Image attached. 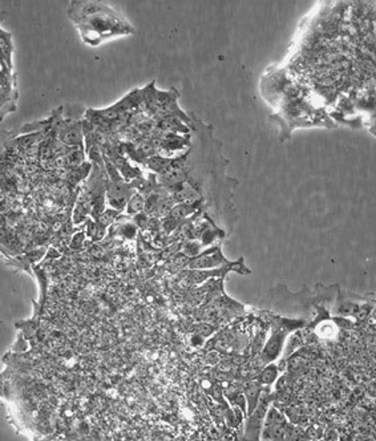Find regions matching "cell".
<instances>
[{"mask_svg":"<svg viewBox=\"0 0 376 441\" xmlns=\"http://www.w3.org/2000/svg\"><path fill=\"white\" fill-rule=\"evenodd\" d=\"M68 18L76 24L83 41L90 47H98L115 36L136 33L124 16L101 1H72Z\"/></svg>","mask_w":376,"mask_h":441,"instance_id":"obj_1","label":"cell"},{"mask_svg":"<svg viewBox=\"0 0 376 441\" xmlns=\"http://www.w3.org/2000/svg\"><path fill=\"white\" fill-rule=\"evenodd\" d=\"M302 324H303V322H301V321L278 319V323L274 324L273 333H271L268 343L265 346V350L262 351V355H261V364L266 365L268 363L276 360L279 353L282 351V347L285 344L288 333H291L293 330H297L298 327H301Z\"/></svg>","mask_w":376,"mask_h":441,"instance_id":"obj_2","label":"cell"},{"mask_svg":"<svg viewBox=\"0 0 376 441\" xmlns=\"http://www.w3.org/2000/svg\"><path fill=\"white\" fill-rule=\"evenodd\" d=\"M242 264H244V258H241L238 262H230L222 254L221 247L214 246L202 251L201 254L189 258L187 269L189 270H212V269L226 267V266H239Z\"/></svg>","mask_w":376,"mask_h":441,"instance_id":"obj_3","label":"cell"},{"mask_svg":"<svg viewBox=\"0 0 376 441\" xmlns=\"http://www.w3.org/2000/svg\"><path fill=\"white\" fill-rule=\"evenodd\" d=\"M179 96V92L174 88L170 89L169 92H164V90L157 89V92H156L157 116H174V118H181L188 127L192 128L193 127L192 118H189V115L179 108V104H177Z\"/></svg>","mask_w":376,"mask_h":441,"instance_id":"obj_4","label":"cell"},{"mask_svg":"<svg viewBox=\"0 0 376 441\" xmlns=\"http://www.w3.org/2000/svg\"><path fill=\"white\" fill-rule=\"evenodd\" d=\"M1 64V120L10 112L16 110L18 101V89H16V75L14 69Z\"/></svg>","mask_w":376,"mask_h":441,"instance_id":"obj_5","label":"cell"},{"mask_svg":"<svg viewBox=\"0 0 376 441\" xmlns=\"http://www.w3.org/2000/svg\"><path fill=\"white\" fill-rule=\"evenodd\" d=\"M58 138L67 147H84V135H83V125L81 121L70 120V118H61L58 127Z\"/></svg>","mask_w":376,"mask_h":441,"instance_id":"obj_6","label":"cell"},{"mask_svg":"<svg viewBox=\"0 0 376 441\" xmlns=\"http://www.w3.org/2000/svg\"><path fill=\"white\" fill-rule=\"evenodd\" d=\"M46 253V249H38L35 251H31L27 254L21 255V256H16L14 259L9 258V265L16 266V270L21 271V270H26L31 273V265H35L36 261H39L40 258Z\"/></svg>","mask_w":376,"mask_h":441,"instance_id":"obj_7","label":"cell"},{"mask_svg":"<svg viewBox=\"0 0 376 441\" xmlns=\"http://www.w3.org/2000/svg\"><path fill=\"white\" fill-rule=\"evenodd\" d=\"M12 51H14V44H12V40H11V33L1 28L0 30V60L7 67L14 69Z\"/></svg>","mask_w":376,"mask_h":441,"instance_id":"obj_8","label":"cell"},{"mask_svg":"<svg viewBox=\"0 0 376 441\" xmlns=\"http://www.w3.org/2000/svg\"><path fill=\"white\" fill-rule=\"evenodd\" d=\"M278 373H279L278 365H276V364H268V365L265 367V370L258 375L257 379L262 385L270 387L273 383L277 380Z\"/></svg>","mask_w":376,"mask_h":441,"instance_id":"obj_9","label":"cell"},{"mask_svg":"<svg viewBox=\"0 0 376 441\" xmlns=\"http://www.w3.org/2000/svg\"><path fill=\"white\" fill-rule=\"evenodd\" d=\"M144 207H145V198L142 194L136 193L132 196L127 204V213L129 216H136L144 212Z\"/></svg>","mask_w":376,"mask_h":441,"instance_id":"obj_10","label":"cell"},{"mask_svg":"<svg viewBox=\"0 0 376 441\" xmlns=\"http://www.w3.org/2000/svg\"><path fill=\"white\" fill-rule=\"evenodd\" d=\"M84 237H85V233H84V232H80L76 236L73 237V238H72V244H70V249H72V250H81V249H83Z\"/></svg>","mask_w":376,"mask_h":441,"instance_id":"obj_11","label":"cell"}]
</instances>
